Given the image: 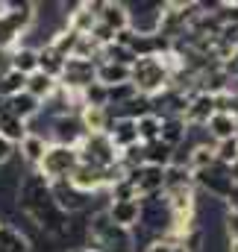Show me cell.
Masks as SVG:
<instances>
[{
    "label": "cell",
    "instance_id": "obj_29",
    "mask_svg": "<svg viewBox=\"0 0 238 252\" xmlns=\"http://www.w3.org/2000/svg\"><path fill=\"white\" fill-rule=\"evenodd\" d=\"M27 132H30V126L24 124V121L9 118V115H3V118H0V135H3L9 144H21V141L27 138Z\"/></svg>",
    "mask_w": 238,
    "mask_h": 252
},
{
    "label": "cell",
    "instance_id": "obj_26",
    "mask_svg": "<svg viewBox=\"0 0 238 252\" xmlns=\"http://www.w3.org/2000/svg\"><path fill=\"white\" fill-rule=\"evenodd\" d=\"M141 156H144V164H153V167H168L174 161V150L162 141L141 144Z\"/></svg>",
    "mask_w": 238,
    "mask_h": 252
},
{
    "label": "cell",
    "instance_id": "obj_33",
    "mask_svg": "<svg viewBox=\"0 0 238 252\" xmlns=\"http://www.w3.org/2000/svg\"><path fill=\"white\" fill-rule=\"evenodd\" d=\"M12 156H15V144H9V141L0 135V164H6Z\"/></svg>",
    "mask_w": 238,
    "mask_h": 252
},
{
    "label": "cell",
    "instance_id": "obj_18",
    "mask_svg": "<svg viewBox=\"0 0 238 252\" xmlns=\"http://www.w3.org/2000/svg\"><path fill=\"white\" fill-rule=\"evenodd\" d=\"M77 118H79L85 135H103L112 124V112L109 109H94V106H82Z\"/></svg>",
    "mask_w": 238,
    "mask_h": 252
},
{
    "label": "cell",
    "instance_id": "obj_16",
    "mask_svg": "<svg viewBox=\"0 0 238 252\" xmlns=\"http://www.w3.org/2000/svg\"><path fill=\"white\" fill-rule=\"evenodd\" d=\"M106 214L115 226L132 229V226H138V199H115L106 205Z\"/></svg>",
    "mask_w": 238,
    "mask_h": 252
},
{
    "label": "cell",
    "instance_id": "obj_38",
    "mask_svg": "<svg viewBox=\"0 0 238 252\" xmlns=\"http://www.w3.org/2000/svg\"><path fill=\"white\" fill-rule=\"evenodd\" d=\"M6 12H9V3H6V0H0V18H3Z\"/></svg>",
    "mask_w": 238,
    "mask_h": 252
},
{
    "label": "cell",
    "instance_id": "obj_22",
    "mask_svg": "<svg viewBox=\"0 0 238 252\" xmlns=\"http://www.w3.org/2000/svg\"><path fill=\"white\" fill-rule=\"evenodd\" d=\"M215 161H218V158H215V144L203 141V144H194V147H188L185 167L191 170V176H194V173H200V170H206V167H212Z\"/></svg>",
    "mask_w": 238,
    "mask_h": 252
},
{
    "label": "cell",
    "instance_id": "obj_35",
    "mask_svg": "<svg viewBox=\"0 0 238 252\" xmlns=\"http://www.w3.org/2000/svg\"><path fill=\"white\" fill-rule=\"evenodd\" d=\"M144 252H174V244H168V241H150V247Z\"/></svg>",
    "mask_w": 238,
    "mask_h": 252
},
{
    "label": "cell",
    "instance_id": "obj_30",
    "mask_svg": "<svg viewBox=\"0 0 238 252\" xmlns=\"http://www.w3.org/2000/svg\"><path fill=\"white\" fill-rule=\"evenodd\" d=\"M79 100H82V106L109 109V91H106V85H100V82H91L85 91H79Z\"/></svg>",
    "mask_w": 238,
    "mask_h": 252
},
{
    "label": "cell",
    "instance_id": "obj_19",
    "mask_svg": "<svg viewBox=\"0 0 238 252\" xmlns=\"http://www.w3.org/2000/svg\"><path fill=\"white\" fill-rule=\"evenodd\" d=\"M0 252H33V244L21 226L3 223L0 226Z\"/></svg>",
    "mask_w": 238,
    "mask_h": 252
},
{
    "label": "cell",
    "instance_id": "obj_27",
    "mask_svg": "<svg viewBox=\"0 0 238 252\" xmlns=\"http://www.w3.org/2000/svg\"><path fill=\"white\" fill-rule=\"evenodd\" d=\"M36 50H39V70H41V73H47V76H53V79H59L62 67H65V56H59L50 44L36 47Z\"/></svg>",
    "mask_w": 238,
    "mask_h": 252
},
{
    "label": "cell",
    "instance_id": "obj_34",
    "mask_svg": "<svg viewBox=\"0 0 238 252\" xmlns=\"http://www.w3.org/2000/svg\"><path fill=\"white\" fill-rule=\"evenodd\" d=\"M227 232H230V241H236L238 238V211H227Z\"/></svg>",
    "mask_w": 238,
    "mask_h": 252
},
{
    "label": "cell",
    "instance_id": "obj_6",
    "mask_svg": "<svg viewBox=\"0 0 238 252\" xmlns=\"http://www.w3.org/2000/svg\"><path fill=\"white\" fill-rule=\"evenodd\" d=\"M56 82H59V88H65V91L79 94V91H85L91 82H97V62L71 56V59H65V67H62V73H59Z\"/></svg>",
    "mask_w": 238,
    "mask_h": 252
},
{
    "label": "cell",
    "instance_id": "obj_39",
    "mask_svg": "<svg viewBox=\"0 0 238 252\" xmlns=\"http://www.w3.org/2000/svg\"><path fill=\"white\" fill-rule=\"evenodd\" d=\"M230 252H238V238L236 241H230Z\"/></svg>",
    "mask_w": 238,
    "mask_h": 252
},
{
    "label": "cell",
    "instance_id": "obj_4",
    "mask_svg": "<svg viewBox=\"0 0 238 252\" xmlns=\"http://www.w3.org/2000/svg\"><path fill=\"white\" fill-rule=\"evenodd\" d=\"M77 156H79L82 164L97 167V170H109V167H115L120 161V153L112 147V141H109L106 132L103 135H85L77 144Z\"/></svg>",
    "mask_w": 238,
    "mask_h": 252
},
{
    "label": "cell",
    "instance_id": "obj_31",
    "mask_svg": "<svg viewBox=\"0 0 238 252\" xmlns=\"http://www.w3.org/2000/svg\"><path fill=\"white\" fill-rule=\"evenodd\" d=\"M24 85H27V76H21L18 70H6V73L0 76V100L21 94V91H24Z\"/></svg>",
    "mask_w": 238,
    "mask_h": 252
},
{
    "label": "cell",
    "instance_id": "obj_2",
    "mask_svg": "<svg viewBox=\"0 0 238 252\" xmlns=\"http://www.w3.org/2000/svg\"><path fill=\"white\" fill-rule=\"evenodd\" d=\"M85 238H88V247L97 252H135V238L129 229H120L109 220L106 208L94 211L88 217V226H85Z\"/></svg>",
    "mask_w": 238,
    "mask_h": 252
},
{
    "label": "cell",
    "instance_id": "obj_9",
    "mask_svg": "<svg viewBox=\"0 0 238 252\" xmlns=\"http://www.w3.org/2000/svg\"><path fill=\"white\" fill-rule=\"evenodd\" d=\"M215 115V97L209 94H191L185 112H182V124L188 129H203L209 124V118Z\"/></svg>",
    "mask_w": 238,
    "mask_h": 252
},
{
    "label": "cell",
    "instance_id": "obj_28",
    "mask_svg": "<svg viewBox=\"0 0 238 252\" xmlns=\"http://www.w3.org/2000/svg\"><path fill=\"white\" fill-rule=\"evenodd\" d=\"M159 129H162V118L159 115H144L135 121V132H138V144H150V141H159Z\"/></svg>",
    "mask_w": 238,
    "mask_h": 252
},
{
    "label": "cell",
    "instance_id": "obj_12",
    "mask_svg": "<svg viewBox=\"0 0 238 252\" xmlns=\"http://www.w3.org/2000/svg\"><path fill=\"white\" fill-rule=\"evenodd\" d=\"M85 138V132H82V124H79V118L77 115H65V118H56L53 121V144L56 147H71V150H77V144Z\"/></svg>",
    "mask_w": 238,
    "mask_h": 252
},
{
    "label": "cell",
    "instance_id": "obj_3",
    "mask_svg": "<svg viewBox=\"0 0 238 252\" xmlns=\"http://www.w3.org/2000/svg\"><path fill=\"white\" fill-rule=\"evenodd\" d=\"M129 85L141 97H156L171 85V73L162 62V56H141L129 64Z\"/></svg>",
    "mask_w": 238,
    "mask_h": 252
},
{
    "label": "cell",
    "instance_id": "obj_5",
    "mask_svg": "<svg viewBox=\"0 0 238 252\" xmlns=\"http://www.w3.org/2000/svg\"><path fill=\"white\" fill-rule=\"evenodd\" d=\"M77 164H79L77 150L50 144V147H47V153L41 156V161H39L36 173H39L41 179H47V182H65V179L74 173V167H77Z\"/></svg>",
    "mask_w": 238,
    "mask_h": 252
},
{
    "label": "cell",
    "instance_id": "obj_7",
    "mask_svg": "<svg viewBox=\"0 0 238 252\" xmlns=\"http://www.w3.org/2000/svg\"><path fill=\"white\" fill-rule=\"evenodd\" d=\"M194 188H203V190H209L212 196H218V199H227V193L233 190L230 167H227V164H221V161H215L212 167H206V170L194 173Z\"/></svg>",
    "mask_w": 238,
    "mask_h": 252
},
{
    "label": "cell",
    "instance_id": "obj_13",
    "mask_svg": "<svg viewBox=\"0 0 238 252\" xmlns=\"http://www.w3.org/2000/svg\"><path fill=\"white\" fill-rule=\"evenodd\" d=\"M106 135H109V141H112V147L123 153V150H129V147H135L138 144V132H135V121H129V118H112V124L106 129Z\"/></svg>",
    "mask_w": 238,
    "mask_h": 252
},
{
    "label": "cell",
    "instance_id": "obj_14",
    "mask_svg": "<svg viewBox=\"0 0 238 252\" xmlns=\"http://www.w3.org/2000/svg\"><path fill=\"white\" fill-rule=\"evenodd\" d=\"M97 24H103L106 30H112L115 35L123 32L129 27V6L126 3H112V0H103L100 6V15H97Z\"/></svg>",
    "mask_w": 238,
    "mask_h": 252
},
{
    "label": "cell",
    "instance_id": "obj_11",
    "mask_svg": "<svg viewBox=\"0 0 238 252\" xmlns=\"http://www.w3.org/2000/svg\"><path fill=\"white\" fill-rule=\"evenodd\" d=\"M0 106H3V115L18 118V121H24V124H30V121L41 112V103H39L36 97H30L27 91H21V94H15V97L0 100Z\"/></svg>",
    "mask_w": 238,
    "mask_h": 252
},
{
    "label": "cell",
    "instance_id": "obj_8",
    "mask_svg": "<svg viewBox=\"0 0 238 252\" xmlns=\"http://www.w3.org/2000/svg\"><path fill=\"white\" fill-rule=\"evenodd\" d=\"M126 179H129V185L135 188L138 199H144V196H156V193H162V185H165V167L141 164V167L129 170Z\"/></svg>",
    "mask_w": 238,
    "mask_h": 252
},
{
    "label": "cell",
    "instance_id": "obj_17",
    "mask_svg": "<svg viewBox=\"0 0 238 252\" xmlns=\"http://www.w3.org/2000/svg\"><path fill=\"white\" fill-rule=\"evenodd\" d=\"M203 129L209 132L212 144H221V141H233V138H238V121L233 118V115H224V112H215Z\"/></svg>",
    "mask_w": 238,
    "mask_h": 252
},
{
    "label": "cell",
    "instance_id": "obj_15",
    "mask_svg": "<svg viewBox=\"0 0 238 252\" xmlns=\"http://www.w3.org/2000/svg\"><path fill=\"white\" fill-rule=\"evenodd\" d=\"M68 182L74 185L77 190H82V193H97V190H103V170H97V167H88V164H77L74 167V173L68 176Z\"/></svg>",
    "mask_w": 238,
    "mask_h": 252
},
{
    "label": "cell",
    "instance_id": "obj_32",
    "mask_svg": "<svg viewBox=\"0 0 238 252\" xmlns=\"http://www.w3.org/2000/svg\"><path fill=\"white\" fill-rule=\"evenodd\" d=\"M106 91H109V106H115V109H123V106L138 94L129 82H126V85H115V88H106Z\"/></svg>",
    "mask_w": 238,
    "mask_h": 252
},
{
    "label": "cell",
    "instance_id": "obj_41",
    "mask_svg": "<svg viewBox=\"0 0 238 252\" xmlns=\"http://www.w3.org/2000/svg\"><path fill=\"white\" fill-rule=\"evenodd\" d=\"M0 226H3V220H0Z\"/></svg>",
    "mask_w": 238,
    "mask_h": 252
},
{
    "label": "cell",
    "instance_id": "obj_25",
    "mask_svg": "<svg viewBox=\"0 0 238 252\" xmlns=\"http://www.w3.org/2000/svg\"><path fill=\"white\" fill-rule=\"evenodd\" d=\"M97 82L106 85V88L126 85L129 82V67L118 62H97Z\"/></svg>",
    "mask_w": 238,
    "mask_h": 252
},
{
    "label": "cell",
    "instance_id": "obj_36",
    "mask_svg": "<svg viewBox=\"0 0 238 252\" xmlns=\"http://www.w3.org/2000/svg\"><path fill=\"white\" fill-rule=\"evenodd\" d=\"M224 202H227V208L236 214V211H238V185H233V190L227 193V199H224Z\"/></svg>",
    "mask_w": 238,
    "mask_h": 252
},
{
    "label": "cell",
    "instance_id": "obj_37",
    "mask_svg": "<svg viewBox=\"0 0 238 252\" xmlns=\"http://www.w3.org/2000/svg\"><path fill=\"white\" fill-rule=\"evenodd\" d=\"M68 252H97V250H91V247H74V250H68Z\"/></svg>",
    "mask_w": 238,
    "mask_h": 252
},
{
    "label": "cell",
    "instance_id": "obj_40",
    "mask_svg": "<svg viewBox=\"0 0 238 252\" xmlns=\"http://www.w3.org/2000/svg\"><path fill=\"white\" fill-rule=\"evenodd\" d=\"M0 118H3V106H0Z\"/></svg>",
    "mask_w": 238,
    "mask_h": 252
},
{
    "label": "cell",
    "instance_id": "obj_1",
    "mask_svg": "<svg viewBox=\"0 0 238 252\" xmlns=\"http://www.w3.org/2000/svg\"><path fill=\"white\" fill-rule=\"evenodd\" d=\"M18 208L30 217V223H36V229L53 235V238H68L71 232V220L62 211L50 193V182L41 179L39 173H30L21 179L18 185Z\"/></svg>",
    "mask_w": 238,
    "mask_h": 252
},
{
    "label": "cell",
    "instance_id": "obj_23",
    "mask_svg": "<svg viewBox=\"0 0 238 252\" xmlns=\"http://www.w3.org/2000/svg\"><path fill=\"white\" fill-rule=\"evenodd\" d=\"M18 147H21V158H24L27 164H33V167H39V161H41V156L47 153L50 141H47L44 135H39V132H27V138H24Z\"/></svg>",
    "mask_w": 238,
    "mask_h": 252
},
{
    "label": "cell",
    "instance_id": "obj_21",
    "mask_svg": "<svg viewBox=\"0 0 238 252\" xmlns=\"http://www.w3.org/2000/svg\"><path fill=\"white\" fill-rule=\"evenodd\" d=\"M56 88H59V82H56L53 76H47V73H41V70H36V73H30V76H27V85H24V91H27L30 97H36L39 103H44V100H50Z\"/></svg>",
    "mask_w": 238,
    "mask_h": 252
},
{
    "label": "cell",
    "instance_id": "obj_20",
    "mask_svg": "<svg viewBox=\"0 0 238 252\" xmlns=\"http://www.w3.org/2000/svg\"><path fill=\"white\" fill-rule=\"evenodd\" d=\"M9 67L18 70L21 76H30L39 70V50L36 47H27V44H18L12 53H9Z\"/></svg>",
    "mask_w": 238,
    "mask_h": 252
},
{
    "label": "cell",
    "instance_id": "obj_24",
    "mask_svg": "<svg viewBox=\"0 0 238 252\" xmlns=\"http://www.w3.org/2000/svg\"><path fill=\"white\" fill-rule=\"evenodd\" d=\"M188 138V126L182 124V118H162V129H159V141L168 144L171 150H177Z\"/></svg>",
    "mask_w": 238,
    "mask_h": 252
},
{
    "label": "cell",
    "instance_id": "obj_10",
    "mask_svg": "<svg viewBox=\"0 0 238 252\" xmlns=\"http://www.w3.org/2000/svg\"><path fill=\"white\" fill-rule=\"evenodd\" d=\"M50 193H53V199H56V205H59L65 214H74V211H82L85 205H88V193H82V190H77L68 179L65 182H50Z\"/></svg>",
    "mask_w": 238,
    "mask_h": 252
}]
</instances>
